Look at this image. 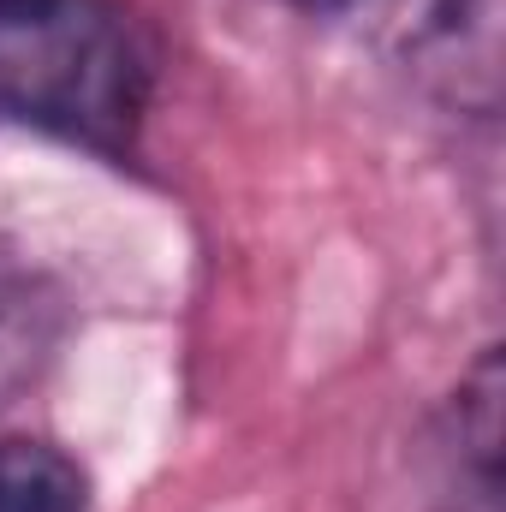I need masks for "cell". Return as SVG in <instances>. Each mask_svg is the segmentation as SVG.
<instances>
[{
    "mask_svg": "<svg viewBox=\"0 0 506 512\" xmlns=\"http://www.w3.org/2000/svg\"><path fill=\"white\" fill-rule=\"evenodd\" d=\"M149 102V42L120 0H0V114L126 155Z\"/></svg>",
    "mask_w": 506,
    "mask_h": 512,
    "instance_id": "cell-1",
    "label": "cell"
},
{
    "mask_svg": "<svg viewBox=\"0 0 506 512\" xmlns=\"http://www.w3.org/2000/svg\"><path fill=\"white\" fill-rule=\"evenodd\" d=\"M60 334V304L18 256L0 251V411L42 376Z\"/></svg>",
    "mask_w": 506,
    "mask_h": 512,
    "instance_id": "cell-2",
    "label": "cell"
},
{
    "mask_svg": "<svg viewBox=\"0 0 506 512\" xmlns=\"http://www.w3.org/2000/svg\"><path fill=\"white\" fill-rule=\"evenodd\" d=\"M0 512H90V477L54 441H0Z\"/></svg>",
    "mask_w": 506,
    "mask_h": 512,
    "instance_id": "cell-3",
    "label": "cell"
},
{
    "mask_svg": "<svg viewBox=\"0 0 506 512\" xmlns=\"http://www.w3.org/2000/svg\"><path fill=\"white\" fill-rule=\"evenodd\" d=\"M453 441L465 447V459L477 471L483 507H495V465H501V352H483V364L471 370V382L459 387Z\"/></svg>",
    "mask_w": 506,
    "mask_h": 512,
    "instance_id": "cell-4",
    "label": "cell"
},
{
    "mask_svg": "<svg viewBox=\"0 0 506 512\" xmlns=\"http://www.w3.org/2000/svg\"><path fill=\"white\" fill-rule=\"evenodd\" d=\"M292 6H304V12H316V18H340V12H358L364 0H292Z\"/></svg>",
    "mask_w": 506,
    "mask_h": 512,
    "instance_id": "cell-5",
    "label": "cell"
}]
</instances>
